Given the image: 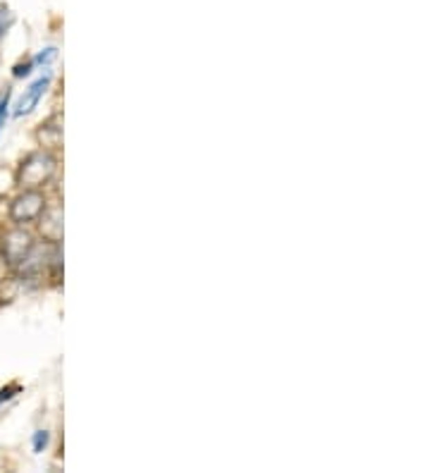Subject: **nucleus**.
I'll use <instances>...</instances> for the list:
<instances>
[{
  "label": "nucleus",
  "instance_id": "f257e3e1",
  "mask_svg": "<svg viewBox=\"0 0 430 473\" xmlns=\"http://www.w3.org/2000/svg\"><path fill=\"white\" fill-rule=\"evenodd\" d=\"M53 170H55V163H53L51 155H46V153L29 155V158H26L24 163H22V168H19V175H17L19 184L39 187L53 175Z\"/></svg>",
  "mask_w": 430,
  "mask_h": 473
},
{
  "label": "nucleus",
  "instance_id": "f03ea898",
  "mask_svg": "<svg viewBox=\"0 0 430 473\" xmlns=\"http://www.w3.org/2000/svg\"><path fill=\"white\" fill-rule=\"evenodd\" d=\"M43 211V196L39 191H24L19 198L12 203V220L15 223H31L36 220Z\"/></svg>",
  "mask_w": 430,
  "mask_h": 473
},
{
  "label": "nucleus",
  "instance_id": "7ed1b4c3",
  "mask_svg": "<svg viewBox=\"0 0 430 473\" xmlns=\"http://www.w3.org/2000/svg\"><path fill=\"white\" fill-rule=\"evenodd\" d=\"M31 251V237L24 230H15L3 239V256L10 266H19Z\"/></svg>",
  "mask_w": 430,
  "mask_h": 473
},
{
  "label": "nucleus",
  "instance_id": "20e7f679",
  "mask_svg": "<svg viewBox=\"0 0 430 473\" xmlns=\"http://www.w3.org/2000/svg\"><path fill=\"white\" fill-rule=\"evenodd\" d=\"M51 79H53V72L41 74V77L36 79V82L24 91V96H22V98L17 101V105H15V112H12V115H15V117L29 115V112L34 110L36 105H39V101L43 98V94H46L48 84H51Z\"/></svg>",
  "mask_w": 430,
  "mask_h": 473
},
{
  "label": "nucleus",
  "instance_id": "39448f33",
  "mask_svg": "<svg viewBox=\"0 0 430 473\" xmlns=\"http://www.w3.org/2000/svg\"><path fill=\"white\" fill-rule=\"evenodd\" d=\"M41 232L51 241H58L62 237V213L58 208L53 211H41Z\"/></svg>",
  "mask_w": 430,
  "mask_h": 473
},
{
  "label": "nucleus",
  "instance_id": "423d86ee",
  "mask_svg": "<svg viewBox=\"0 0 430 473\" xmlns=\"http://www.w3.org/2000/svg\"><path fill=\"white\" fill-rule=\"evenodd\" d=\"M55 55H58L55 48H46V51H41L39 55H36L34 60H31V64H34V69H36V67H48V64L55 60Z\"/></svg>",
  "mask_w": 430,
  "mask_h": 473
},
{
  "label": "nucleus",
  "instance_id": "0eeeda50",
  "mask_svg": "<svg viewBox=\"0 0 430 473\" xmlns=\"http://www.w3.org/2000/svg\"><path fill=\"white\" fill-rule=\"evenodd\" d=\"M48 440H51L48 430H36V433H34V452H36V454L48 447Z\"/></svg>",
  "mask_w": 430,
  "mask_h": 473
},
{
  "label": "nucleus",
  "instance_id": "6e6552de",
  "mask_svg": "<svg viewBox=\"0 0 430 473\" xmlns=\"http://www.w3.org/2000/svg\"><path fill=\"white\" fill-rule=\"evenodd\" d=\"M19 390H22L19 385H8V387H3V390H0V404H3V402H8V399H12V397L17 395Z\"/></svg>",
  "mask_w": 430,
  "mask_h": 473
},
{
  "label": "nucleus",
  "instance_id": "1a4fd4ad",
  "mask_svg": "<svg viewBox=\"0 0 430 473\" xmlns=\"http://www.w3.org/2000/svg\"><path fill=\"white\" fill-rule=\"evenodd\" d=\"M8 108H10V91H5V96L0 98V129L5 125V117H8Z\"/></svg>",
  "mask_w": 430,
  "mask_h": 473
},
{
  "label": "nucleus",
  "instance_id": "9d476101",
  "mask_svg": "<svg viewBox=\"0 0 430 473\" xmlns=\"http://www.w3.org/2000/svg\"><path fill=\"white\" fill-rule=\"evenodd\" d=\"M31 72H34V64H31V60H29V62H24V64H17L12 74H15L17 79H22V77H29Z\"/></svg>",
  "mask_w": 430,
  "mask_h": 473
},
{
  "label": "nucleus",
  "instance_id": "9b49d317",
  "mask_svg": "<svg viewBox=\"0 0 430 473\" xmlns=\"http://www.w3.org/2000/svg\"><path fill=\"white\" fill-rule=\"evenodd\" d=\"M10 22H12V17L8 15V10H0V36L5 34V29L10 26Z\"/></svg>",
  "mask_w": 430,
  "mask_h": 473
}]
</instances>
